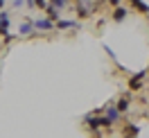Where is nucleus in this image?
Instances as JSON below:
<instances>
[{"instance_id": "f257e3e1", "label": "nucleus", "mask_w": 149, "mask_h": 138, "mask_svg": "<svg viewBox=\"0 0 149 138\" xmlns=\"http://www.w3.org/2000/svg\"><path fill=\"white\" fill-rule=\"evenodd\" d=\"M34 27L36 29H52L54 23H52L50 18H41V20H34Z\"/></svg>"}, {"instance_id": "f03ea898", "label": "nucleus", "mask_w": 149, "mask_h": 138, "mask_svg": "<svg viewBox=\"0 0 149 138\" xmlns=\"http://www.w3.org/2000/svg\"><path fill=\"white\" fill-rule=\"evenodd\" d=\"M7 27H9V16H7V11H0V32H2V36L7 34Z\"/></svg>"}, {"instance_id": "7ed1b4c3", "label": "nucleus", "mask_w": 149, "mask_h": 138, "mask_svg": "<svg viewBox=\"0 0 149 138\" xmlns=\"http://www.w3.org/2000/svg\"><path fill=\"white\" fill-rule=\"evenodd\" d=\"M145 75H147V70H142V73H138L136 77H131L129 86H131V88H140V86H142V77H145Z\"/></svg>"}, {"instance_id": "20e7f679", "label": "nucleus", "mask_w": 149, "mask_h": 138, "mask_svg": "<svg viewBox=\"0 0 149 138\" xmlns=\"http://www.w3.org/2000/svg\"><path fill=\"white\" fill-rule=\"evenodd\" d=\"M54 23H56V27H59V29H70V27L77 29V27H79L74 20H54Z\"/></svg>"}, {"instance_id": "39448f33", "label": "nucleus", "mask_w": 149, "mask_h": 138, "mask_svg": "<svg viewBox=\"0 0 149 138\" xmlns=\"http://www.w3.org/2000/svg\"><path fill=\"white\" fill-rule=\"evenodd\" d=\"M129 2H131V5H133V7H136L138 11H142V14H149V7L145 5V2H142V0H129Z\"/></svg>"}, {"instance_id": "423d86ee", "label": "nucleus", "mask_w": 149, "mask_h": 138, "mask_svg": "<svg viewBox=\"0 0 149 138\" xmlns=\"http://www.w3.org/2000/svg\"><path fill=\"white\" fill-rule=\"evenodd\" d=\"M47 9V18L52 20V23H54V20H59V7H54V5H52V7H45Z\"/></svg>"}, {"instance_id": "0eeeda50", "label": "nucleus", "mask_w": 149, "mask_h": 138, "mask_svg": "<svg viewBox=\"0 0 149 138\" xmlns=\"http://www.w3.org/2000/svg\"><path fill=\"white\" fill-rule=\"evenodd\" d=\"M124 18H127V9L118 5V9H115V14H113V20H118V23H120V20H124Z\"/></svg>"}, {"instance_id": "6e6552de", "label": "nucleus", "mask_w": 149, "mask_h": 138, "mask_svg": "<svg viewBox=\"0 0 149 138\" xmlns=\"http://www.w3.org/2000/svg\"><path fill=\"white\" fill-rule=\"evenodd\" d=\"M106 118L111 120V122H115V120L120 118V111L115 109V106H111V109H106Z\"/></svg>"}, {"instance_id": "1a4fd4ad", "label": "nucleus", "mask_w": 149, "mask_h": 138, "mask_svg": "<svg viewBox=\"0 0 149 138\" xmlns=\"http://www.w3.org/2000/svg\"><path fill=\"white\" fill-rule=\"evenodd\" d=\"M115 109L120 111V113H124V111L129 109V97H122V100L118 102V106H115Z\"/></svg>"}, {"instance_id": "9d476101", "label": "nucleus", "mask_w": 149, "mask_h": 138, "mask_svg": "<svg viewBox=\"0 0 149 138\" xmlns=\"http://www.w3.org/2000/svg\"><path fill=\"white\" fill-rule=\"evenodd\" d=\"M124 134H127V136H129V134H131V136H138V134H140V129L136 127V125H127V129H124Z\"/></svg>"}, {"instance_id": "9b49d317", "label": "nucleus", "mask_w": 149, "mask_h": 138, "mask_svg": "<svg viewBox=\"0 0 149 138\" xmlns=\"http://www.w3.org/2000/svg\"><path fill=\"white\" fill-rule=\"evenodd\" d=\"M32 27H34V23H23V25H20V34H29Z\"/></svg>"}, {"instance_id": "f8f14e48", "label": "nucleus", "mask_w": 149, "mask_h": 138, "mask_svg": "<svg viewBox=\"0 0 149 138\" xmlns=\"http://www.w3.org/2000/svg\"><path fill=\"white\" fill-rule=\"evenodd\" d=\"M34 7H41V9H45V7H47V0H34Z\"/></svg>"}, {"instance_id": "ddd939ff", "label": "nucleus", "mask_w": 149, "mask_h": 138, "mask_svg": "<svg viewBox=\"0 0 149 138\" xmlns=\"http://www.w3.org/2000/svg\"><path fill=\"white\" fill-rule=\"evenodd\" d=\"M52 5H54V7H59V9H61V7H65V0H52Z\"/></svg>"}, {"instance_id": "4468645a", "label": "nucleus", "mask_w": 149, "mask_h": 138, "mask_svg": "<svg viewBox=\"0 0 149 138\" xmlns=\"http://www.w3.org/2000/svg\"><path fill=\"white\" fill-rule=\"evenodd\" d=\"M14 7H16V9H20V7H23V0H14Z\"/></svg>"}, {"instance_id": "2eb2a0df", "label": "nucleus", "mask_w": 149, "mask_h": 138, "mask_svg": "<svg viewBox=\"0 0 149 138\" xmlns=\"http://www.w3.org/2000/svg\"><path fill=\"white\" fill-rule=\"evenodd\" d=\"M109 2H111L113 7H118V5H120V0H109Z\"/></svg>"}, {"instance_id": "dca6fc26", "label": "nucleus", "mask_w": 149, "mask_h": 138, "mask_svg": "<svg viewBox=\"0 0 149 138\" xmlns=\"http://www.w3.org/2000/svg\"><path fill=\"white\" fill-rule=\"evenodd\" d=\"M2 5H5V0H0V7H2Z\"/></svg>"}]
</instances>
